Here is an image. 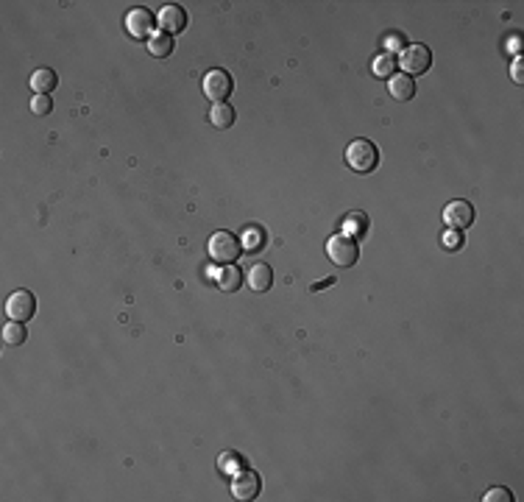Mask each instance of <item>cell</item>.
Listing matches in <instances>:
<instances>
[{
	"instance_id": "12",
	"label": "cell",
	"mask_w": 524,
	"mask_h": 502,
	"mask_svg": "<svg viewBox=\"0 0 524 502\" xmlns=\"http://www.w3.org/2000/svg\"><path fill=\"white\" fill-rule=\"evenodd\" d=\"M245 280H248V287L254 293H265V290H271V285H274V271H271V265L257 263V265H251V271H248Z\"/></svg>"
},
{
	"instance_id": "16",
	"label": "cell",
	"mask_w": 524,
	"mask_h": 502,
	"mask_svg": "<svg viewBox=\"0 0 524 502\" xmlns=\"http://www.w3.org/2000/svg\"><path fill=\"white\" fill-rule=\"evenodd\" d=\"M396 68H399V59H396V54H388V51L376 54L374 65H371V70H374L376 78H393V75H396Z\"/></svg>"
},
{
	"instance_id": "2",
	"label": "cell",
	"mask_w": 524,
	"mask_h": 502,
	"mask_svg": "<svg viewBox=\"0 0 524 502\" xmlns=\"http://www.w3.org/2000/svg\"><path fill=\"white\" fill-rule=\"evenodd\" d=\"M346 165L354 173H371L379 165V148L371 140H366V137L352 140L349 148H346Z\"/></svg>"
},
{
	"instance_id": "7",
	"label": "cell",
	"mask_w": 524,
	"mask_h": 502,
	"mask_svg": "<svg viewBox=\"0 0 524 502\" xmlns=\"http://www.w3.org/2000/svg\"><path fill=\"white\" fill-rule=\"evenodd\" d=\"M444 223H447L449 232H460V234H463V232L474 223V207H471L468 201H463V199L449 201V204L444 207Z\"/></svg>"
},
{
	"instance_id": "27",
	"label": "cell",
	"mask_w": 524,
	"mask_h": 502,
	"mask_svg": "<svg viewBox=\"0 0 524 502\" xmlns=\"http://www.w3.org/2000/svg\"><path fill=\"white\" fill-rule=\"evenodd\" d=\"M326 285H335V280L329 277V280H324V282H315V285H312V290H321V287H326Z\"/></svg>"
},
{
	"instance_id": "15",
	"label": "cell",
	"mask_w": 524,
	"mask_h": 502,
	"mask_svg": "<svg viewBox=\"0 0 524 502\" xmlns=\"http://www.w3.org/2000/svg\"><path fill=\"white\" fill-rule=\"evenodd\" d=\"M388 87H390V95H393L396 101H410V98L416 95V78H410L407 73H396V75L388 81Z\"/></svg>"
},
{
	"instance_id": "14",
	"label": "cell",
	"mask_w": 524,
	"mask_h": 502,
	"mask_svg": "<svg viewBox=\"0 0 524 502\" xmlns=\"http://www.w3.org/2000/svg\"><path fill=\"white\" fill-rule=\"evenodd\" d=\"M56 84H59V78H56V73L51 70V68H39V70L31 73V89H34V95H51L56 89Z\"/></svg>"
},
{
	"instance_id": "10",
	"label": "cell",
	"mask_w": 524,
	"mask_h": 502,
	"mask_svg": "<svg viewBox=\"0 0 524 502\" xmlns=\"http://www.w3.org/2000/svg\"><path fill=\"white\" fill-rule=\"evenodd\" d=\"M156 23H159V28H162L165 34L176 37V34H181V31L187 28V11H184V6L167 3V6H162V8H159Z\"/></svg>"
},
{
	"instance_id": "23",
	"label": "cell",
	"mask_w": 524,
	"mask_h": 502,
	"mask_svg": "<svg viewBox=\"0 0 524 502\" xmlns=\"http://www.w3.org/2000/svg\"><path fill=\"white\" fill-rule=\"evenodd\" d=\"M483 500L485 502H511L513 500V494H511L508 489H488Z\"/></svg>"
},
{
	"instance_id": "22",
	"label": "cell",
	"mask_w": 524,
	"mask_h": 502,
	"mask_svg": "<svg viewBox=\"0 0 524 502\" xmlns=\"http://www.w3.org/2000/svg\"><path fill=\"white\" fill-rule=\"evenodd\" d=\"M221 469L226 472V477H231V469L243 472V458L240 455H226L224 460H221Z\"/></svg>"
},
{
	"instance_id": "24",
	"label": "cell",
	"mask_w": 524,
	"mask_h": 502,
	"mask_svg": "<svg viewBox=\"0 0 524 502\" xmlns=\"http://www.w3.org/2000/svg\"><path fill=\"white\" fill-rule=\"evenodd\" d=\"M511 78H513L516 84H524V56H516V62H513V68H511Z\"/></svg>"
},
{
	"instance_id": "8",
	"label": "cell",
	"mask_w": 524,
	"mask_h": 502,
	"mask_svg": "<svg viewBox=\"0 0 524 502\" xmlns=\"http://www.w3.org/2000/svg\"><path fill=\"white\" fill-rule=\"evenodd\" d=\"M153 25H156V17L151 14L148 8H143V6H137V8H132V11L126 14V31H129L134 39H151V37L156 34Z\"/></svg>"
},
{
	"instance_id": "17",
	"label": "cell",
	"mask_w": 524,
	"mask_h": 502,
	"mask_svg": "<svg viewBox=\"0 0 524 502\" xmlns=\"http://www.w3.org/2000/svg\"><path fill=\"white\" fill-rule=\"evenodd\" d=\"M148 51H151V56H156V59L170 56V54H173V37L165 34V31H156L148 39Z\"/></svg>"
},
{
	"instance_id": "25",
	"label": "cell",
	"mask_w": 524,
	"mask_h": 502,
	"mask_svg": "<svg viewBox=\"0 0 524 502\" xmlns=\"http://www.w3.org/2000/svg\"><path fill=\"white\" fill-rule=\"evenodd\" d=\"M385 48H388V54H390V48H402V51H404V37H402V34L388 37V39H385Z\"/></svg>"
},
{
	"instance_id": "9",
	"label": "cell",
	"mask_w": 524,
	"mask_h": 502,
	"mask_svg": "<svg viewBox=\"0 0 524 502\" xmlns=\"http://www.w3.org/2000/svg\"><path fill=\"white\" fill-rule=\"evenodd\" d=\"M260 491H262V477L257 475V472H240V475H234L231 477V494H234V500H257L260 497Z\"/></svg>"
},
{
	"instance_id": "6",
	"label": "cell",
	"mask_w": 524,
	"mask_h": 502,
	"mask_svg": "<svg viewBox=\"0 0 524 502\" xmlns=\"http://www.w3.org/2000/svg\"><path fill=\"white\" fill-rule=\"evenodd\" d=\"M34 313H37V296L31 293V290H14L11 296H8V301H6V315L11 318V321H28V318H34Z\"/></svg>"
},
{
	"instance_id": "21",
	"label": "cell",
	"mask_w": 524,
	"mask_h": 502,
	"mask_svg": "<svg viewBox=\"0 0 524 502\" xmlns=\"http://www.w3.org/2000/svg\"><path fill=\"white\" fill-rule=\"evenodd\" d=\"M240 240H243V249H245V251H257V249L265 243V234H262V229H248Z\"/></svg>"
},
{
	"instance_id": "3",
	"label": "cell",
	"mask_w": 524,
	"mask_h": 502,
	"mask_svg": "<svg viewBox=\"0 0 524 502\" xmlns=\"http://www.w3.org/2000/svg\"><path fill=\"white\" fill-rule=\"evenodd\" d=\"M326 257H329L338 268H352V265L360 260L357 240H352V237H346V234L329 237V243H326Z\"/></svg>"
},
{
	"instance_id": "11",
	"label": "cell",
	"mask_w": 524,
	"mask_h": 502,
	"mask_svg": "<svg viewBox=\"0 0 524 502\" xmlns=\"http://www.w3.org/2000/svg\"><path fill=\"white\" fill-rule=\"evenodd\" d=\"M340 229H343V234H346V237L360 240V237H366V234H369V215H366V213H360V210H354V213H349V215L343 218Z\"/></svg>"
},
{
	"instance_id": "1",
	"label": "cell",
	"mask_w": 524,
	"mask_h": 502,
	"mask_svg": "<svg viewBox=\"0 0 524 502\" xmlns=\"http://www.w3.org/2000/svg\"><path fill=\"white\" fill-rule=\"evenodd\" d=\"M207 251H210V257H212L215 263H221V265H231V263H234L245 249H243V240H240L234 232L221 229V232H215V234L210 237Z\"/></svg>"
},
{
	"instance_id": "26",
	"label": "cell",
	"mask_w": 524,
	"mask_h": 502,
	"mask_svg": "<svg viewBox=\"0 0 524 502\" xmlns=\"http://www.w3.org/2000/svg\"><path fill=\"white\" fill-rule=\"evenodd\" d=\"M447 243H449L452 249H454V246L460 243V232H452V234H447Z\"/></svg>"
},
{
	"instance_id": "13",
	"label": "cell",
	"mask_w": 524,
	"mask_h": 502,
	"mask_svg": "<svg viewBox=\"0 0 524 502\" xmlns=\"http://www.w3.org/2000/svg\"><path fill=\"white\" fill-rule=\"evenodd\" d=\"M212 280H215L218 290H224V293H237L240 285H243V274H240V268H234V263H231V265H224V268H218Z\"/></svg>"
},
{
	"instance_id": "20",
	"label": "cell",
	"mask_w": 524,
	"mask_h": 502,
	"mask_svg": "<svg viewBox=\"0 0 524 502\" xmlns=\"http://www.w3.org/2000/svg\"><path fill=\"white\" fill-rule=\"evenodd\" d=\"M31 112H34L37 118H48V115L53 112L51 95H34V98H31Z\"/></svg>"
},
{
	"instance_id": "4",
	"label": "cell",
	"mask_w": 524,
	"mask_h": 502,
	"mask_svg": "<svg viewBox=\"0 0 524 502\" xmlns=\"http://www.w3.org/2000/svg\"><path fill=\"white\" fill-rule=\"evenodd\" d=\"M399 65H402V70L407 73L410 78H416V75H424V73L433 68V51L427 48V45H407L404 51H402V56H399Z\"/></svg>"
},
{
	"instance_id": "5",
	"label": "cell",
	"mask_w": 524,
	"mask_h": 502,
	"mask_svg": "<svg viewBox=\"0 0 524 502\" xmlns=\"http://www.w3.org/2000/svg\"><path fill=\"white\" fill-rule=\"evenodd\" d=\"M231 92H234V78L224 68H215V70H210L204 75V95L212 103H224Z\"/></svg>"
},
{
	"instance_id": "18",
	"label": "cell",
	"mask_w": 524,
	"mask_h": 502,
	"mask_svg": "<svg viewBox=\"0 0 524 502\" xmlns=\"http://www.w3.org/2000/svg\"><path fill=\"white\" fill-rule=\"evenodd\" d=\"M210 123L215 126V129H231L234 126V109L229 106V103H215L212 106V112H210Z\"/></svg>"
},
{
	"instance_id": "19",
	"label": "cell",
	"mask_w": 524,
	"mask_h": 502,
	"mask_svg": "<svg viewBox=\"0 0 524 502\" xmlns=\"http://www.w3.org/2000/svg\"><path fill=\"white\" fill-rule=\"evenodd\" d=\"M25 338H28V332H25V324H23V321H8V324L3 327V341H6L8 346L25 344Z\"/></svg>"
}]
</instances>
